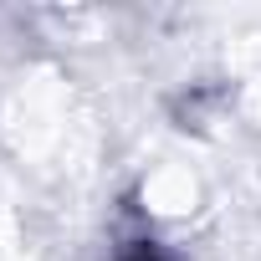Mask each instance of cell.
Returning a JSON list of instances; mask_svg holds the SVG:
<instances>
[{
  "label": "cell",
  "instance_id": "1",
  "mask_svg": "<svg viewBox=\"0 0 261 261\" xmlns=\"http://www.w3.org/2000/svg\"><path fill=\"white\" fill-rule=\"evenodd\" d=\"M139 200H144V215L174 225L200 210V179L190 174V164H154L139 185Z\"/></svg>",
  "mask_w": 261,
  "mask_h": 261
}]
</instances>
